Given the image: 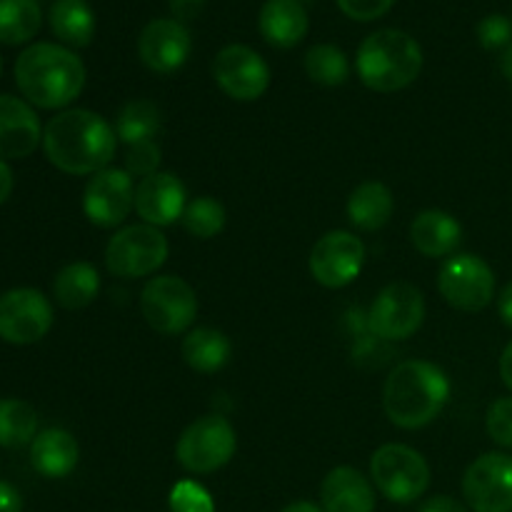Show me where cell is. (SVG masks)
Masks as SVG:
<instances>
[{
	"instance_id": "13",
	"label": "cell",
	"mask_w": 512,
	"mask_h": 512,
	"mask_svg": "<svg viewBox=\"0 0 512 512\" xmlns=\"http://www.w3.org/2000/svg\"><path fill=\"white\" fill-rule=\"evenodd\" d=\"M53 328V305L40 290L15 288L0 295V338L13 345H33Z\"/></svg>"
},
{
	"instance_id": "27",
	"label": "cell",
	"mask_w": 512,
	"mask_h": 512,
	"mask_svg": "<svg viewBox=\"0 0 512 512\" xmlns=\"http://www.w3.org/2000/svg\"><path fill=\"white\" fill-rule=\"evenodd\" d=\"M43 10L38 0H0V43L23 45L38 35Z\"/></svg>"
},
{
	"instance_id": "24",
	"label": "cell",
	"mask_w": 512,
	"mask_h": 512,
	"mask_svg": "<svg viewBox=\"0 0 512 512\" xmlns=\"http://www.w3.org/2000/svg\"><path fill=\"white\" fill-rule=\"evenodd\" d=\"M50 30L68 48H88L95 38V13L88 0H55L48 15Z\"/></svg>"
},
{
	"instance_id": "41",
	"label": "cell",
	"mask_w": 512,
	"mask_h": 512,
	"mask_svg": "<svg viewBox=\"0 0 512 512\" xmlns=\"http://www.w3.org/2000/svg\"><path fill=\"white\" fill-rule=\"evenodd\" d=\"M10 193H13V170L0 158V205L10 198Z\"/></svg>"
},
{
	"instance_id": "32",
	"label": "cell",
	"mask_w": 512,
	"mask_h": 512,
	"mask_svg": "<svg viewBox=\"0 0 512 512\" xmlns=\"http://www.w3.org/2000/svg\"><path fill=\"white\" fill-rule=\"evenodd\" d=\"M168 505L170 512H215L210 493L195 480H180L178 485H173Z\"/></svg>"
},
{
	"instance_id": "37",
	"label": "cell",
	"mask_w": 512,
	"mask_h": 512,
	"mask_svg": "<svg viewBox=\"0 0 512 512\" xmlns=\"http://www.w3.org/2000/svg\"><path fill=\"white\" fill-rule=\"evenodd\" d=\"M208 0H168V8L173 13V18L178 23H193L195 18H200V13L205 10Z\"/></svg>"
},
{
	"instance_id": "36",
	"label": "cell",
	"mask_w": 512,
	"mask_h": 512,
	"mask_svg": "<svg viewBox=\"0 0 512 512\" xmlns=\"http://www.w3.org/2000/svg\"><path fill=\"white\" fill-rule=\"evenodd\" d=\"M338 8L348 15L350 20H358V23H370V20H378L388 13L395 5V0H335Z\"/></svg>"
},
{
	"instance_id": "22",
	"label": "cell",
	"mask_w": 512,
	"mask_h": 512,
	"mask_svg": "<svg viewBox=\"0 0 512 512\" xmlns=\"http://www.w3.org/2000/svg\"><path fill=\"white\" fill-rule=\"evenodd\" d=\"M80 460L78 440L63 428H48L30 443V463L43 478H68Z\"/></svg>"
},
{
	"instance_id": "20",
	"label": "cell",
	"mask_w": 512,
	"mask_h": 512,
	"mask_svg": "<svg viewBox=\"0 0 512 512\" xmlns=\"http://www.w3.org/2000/svg\"><path fill=\"white\" fill-rule=\"evenodd\" d=\"M258 28L265 43L280 50H290L305 40L310 18L298 0H268L260 8Z\"/></svg>"
},
{
	"instance_id": "8",
	"label": "cell",
	"mask_w": 512,
	"mask_h": 512,
	"mask_svg": "<svg viewBox=\"0 0 512 512\" xmlns=\"http://www.w3.org/2000/svg\"><path fill=\"white\" fill-rule=\"evenodd\" d=\"M140 313L160 335H180L198 318V295L175 275H158L140 293Z\"/></svg>"
},
{
	"instance_id": "33",
	"label": "cell",
	"mask_w": 512,
	"mask_h": 512,
	"mask_svg": "<svg viewBox=\"0 0 512 512\" xmlns=\"http://www.w3.org/2000/svg\"><path fill=\"white\" fill-rule=\"evenodd\" d=\"M485 428L495 445L512 450V395L498 398L490 405L488 415H485Z\"/></svg>"
},
{
	"instance_id": "29",
	"label": "cell",
	"mask_w": 512,
	"mask_h": 512,
	"mask_svg": "<svg viewBox=\"0 0 512 512\" xmlns=\"http://www.w3.org/2000/svg\"><path fill=\"white\" fill-rule=\"evenodd\" d=\"M160 130V110L150 100H130L120 108L118 120H115V135L125 145L145 143L155 140Z\"/></svg>"
},
{
	"instance_id": "18",
	"label": "cell",
	"mask_w": 512,
	"mask_h": 512,
	"mask_svg": "<svg viewBox=\"0 0 512 512\" xmlns=\"http://www.w3.org/2000/svg\"><path fill=\"white\" fill-rule=\"evenodd\" d=\"M43 140V128L25 100L0 95V158H28Z\"/></svg>"
},
{
	"instance_id": "17",
	"label": "cell",
	"mask_w": 512,
	"mask_h": 512,
	"mask_svg": "<svg viewBox=\"0 0 512 512\" xmlns=\"http://www.w3.org/2000/svg\"><path fill=\"white\" fill-rule=\"evenodd\" d=\"M188 205V193L178 175L153 173L135 188V213L153 228H168L178 223Z\"/></svg>"
},
{
	"instance_id": "14",
	"label": "cell",
	"mask_w": 512,
	"mask_h": 512,
	"mask_svg": "<svg viewBox=\"0 0 512 512\" xmlns=\"http://www.w3.org/2000/svg\"><path fill=\"white\" fill-rule=\"evenodd\" d=\"M310 275L323 288L338 290L353 283L365 265V245L348 230H330L310 250Z\"/></svg>"
},
{
	"instance_id": "21",
	"label": "cell",
	"mask_w": 512,
	"mask_h": 512,
	"mask_svg": "<svg viewBox=\"0 0 512 512\" xmlns=\"http://www.w3.org/2000/svg\"><path fill=\"white\" fill-rule=\"evenodd\" d=\"M463 240V225L445 210H423L410 225V243L425 258H450Z\"/></svg>"
},
{
	"instance_id": "7",
	"label": "cell",
	"mask_w": 512,
	"mask_h": 512,
	"mask_svg": "<svg viewBox=\"0 0 512 512\" xmlns=\"http://www.w3.org/2000/svg\"><path fill=\"white\" fill-rule=\"evenodd\" d=\"M168 238L153 225H128L110 238L105 248V268L115 278L138 280L158 273L168 260Z\"/></svg>"
},
{
	"instance_id": "3",
	"label": "cell",
	"mask_w": 512,
	"mask_h": 512,
	"mask_svg": "<svg viewBox=\"0 0 512 512\" xmlns=\"http://www.w3.org/2000/svg\"><path fill=\"white\" fill-rule=\"evenodd\" d=\"M450 378L428 360H405L390 370L383 388V408L393 425L420 430L433 423L448 405Z\"/></svg>"
},
{
	"instance_id": "10",
	"label": "cell",
	"mask_w": 512,
	"mask_h": 512,
	"mask_svg": "<svg viewBox=\"0 0 512 512\" xmlns=\"http://www.w3.org/2000/svg\"><path fill=\"white\" fill-rule=\"evenodd\" d=\"M425 320V298L413 283H390L375 295L368 310L370 333L383 340H408Z\"/></svg>"
},
{
	"instance_id": "40",
	"label": "cell",
	"mask_w": 512,
	"mask_h": 512,
	"mask_svg": "<svg viewBox=\"0 0 512 512\" xmlns=\"http://www.w3.org/2000/svg\"><path fill=\"white\" fill-rule=\"evenodd\" d=\"M498 313H500V318H503V323L508 325V328H512V280L505 285L503 290H500Z\"/></svg>"
},
{
	"instance_id": "1",
	"label": "cell",
	"mask_w": 512,
	"mask_h": 512,
	"mask_svg": "<svg viewBox=\"0 0 512 512\" xmlns=\"http://www.w3.org/2000/svg\"><path fill=\"white\" fill-rule=\"evenodd\" d=\"M43 148L50 163L68 175H95L110 165L118 148L115 128L98 113L70 108L48 120Z\"/></svg>"
},
{
	"instance_id": "4",
	"label": "cell",
	"mask_w": 512,
	"mask_h": 512,
	"mask_svg": "<svg viewBox=\"0 0 512 512\" xmlns=\"http://www.w3.org/2000/svg\"><path fill=\"white\" fill-rule=\"evenodd\" d=\"M358 75L375 93H398L418 80L423 48L405 30L383 28L370 33L358 48Z\"/></svg>"
},
{
	"instance_id": "16",
	"label": "cell",
	"mask_w": 512,
	"mask_h": 512,
	"mask_svg": "<svg viewBox=\"0 0 512 512\" xmlns=\"http://www.w3.org/2000/svg\"><path fill=\"white\" fill-rule=\"evenodd\" d=\"M193 53V35L175 18H155L140 30L138 55L158 75L178 73Z\"/></svg>"
},
{
	"instance_id": "15",
	"label": "cell",
	"mask_w": 512,
	"mask_h": 512,
	"mask_svg": "<svg viewBox=\"0 0 512 512\" xmlns=\"http://www.w3.org/2000/svg\"><path fill=\"white\" fill-rule=\"evenodd\" d=\"M135 208L133 175L125 168H105L88 180L83 213L95 228H118Z\"/></svg>"
},
{
	"instance_id": "26",
	"label": "cell",
	"mask_w": 512,
	"mask_h": 512,
	"mask_svg": "<svg viewBox=\"0 0 512 512\" xmlns=\"http://www.w3.org/2000/svg\"><path fill=\"white\" fill-rule=\"evenodd\" d=\"M100 293V275L90 263H70L55 275L53 298L65 310L88 308Z\"/></svg>"
},
{
	"instance_id": "5",
	"label": "cell",
	"mask_w": 512,
	"mask_h": 512,
	"mask_svg": "<svg viewBox=\"0 0 512 512\" xmlns=\"http://www.w3.org/2000/svg\"><path fill=\"white\" fill-rule=\"evenodd\" d=\"M370 478L378 493L390 503L410 505L428 490L430 465L410 445L388 443L370 458Z\"/></svg>"
},
{
	"instance_id": "23",
	"label": "cell",
	"mask_w": 512,
	"mask_h": 512,
	"mask_svg": "<svg viewBox=\"0 0 512 512\" xmlns=\"http://www.w3.org/2000/svg\"><path fill=\"white\" fill-rule=\"evenodd\" d=\"M393 210V190L385 183H378V180L360 183L348 198V220L358 230H365V233H375V230L385 228L393 218Z\"/></svg>"
},
{
	"instance_id": "28",
	"label": "cell",
	"mask_w": 512,
	"mask_h": 512,
	"mask_svg": "<svg viewBox=\"0 0 512 512\" xmlns=\"http://www.w3.org/2000/svg\"><path fill=\"white\" fill-rule=\"evenodd\" d=\"M38 438V413L18 398H0V445L25 448Z\"/></svg>"
},
{
	"instance_id": "30",
	"label": "cell",
	"mask_w": 512,
	"mask_h": 512,
	"mask_svg": "<svg viewBox=\"0 0 512 512\" xmlns=\"http://www.w3.org/2000/svg\"><path fill=\"white\" fill-rule=\"evenodd\" d=\"M305 73L313 83L325 85V88H338L350 78L348 55L333 43H320L305 53Z\"/></svg>"
},
{
	"instance_id": "38",
	"label": "cell",
	"mask_w": 512,
	"mask_h": 512,
	"mask_svg": "<svg viewBox=\"0 0 512 512\" xmlns=\"http://www.w3.org/2000/svg\"><path fill=\"white\" fill-rule=\"evenodd\" d=\"M418 512H468V508L450 495H435V498L425 500Z\"/></svg>"
},
{
	"instance_id": "2",
	"label": "cell",
	"mask_w": 512,
	"mask_h": 512,
	"mask_svg": "<svg viewBox=\"0 0 512 512\" xmlns=\"http://www.w3.org/2000/svg\"><path fill=\"white\" fill-rule=\"evenodd\" d=\"M15 83L35 108H68L85 88V65L65 45L35 43L15 60Z\"/></svg>"
},
{
	"instance_id": "35",
	"label": "cell",
	"mask_w": 512,
	"mask_h": 512,
	"mask_svg": "<svg viewBox=\"0 0 512 512\" xmlns=\"http://www.w3.org/2000/svg\"><path fill=\"white\" fill-rule=\"evenodd\" d=\"M478 40L485 50H500L503 53L505 48L512 43V20L508 15L493 13L488 18H483L478 23Z\"/></svg>"
},
{
	"instance_id": "34",
	"label": "cell",
	"mask_w": 512,
	"mask_h": 512,
	"mask_svg": "<svg viewBox=\"0 0 512 512\" xmlns=\"http://www.w3.org/2000/svg\"><path fill=\"white\" fill-rule=\"evenodd\" d=\"M160 145L155 140H145V143L128 145V153H125V170H128L133 178H148V175L158 173L160 168Z\"/></svg>"
},
{
	"instance_id": "12",
	"label": "cell",
	"mask_w": 512,
	"mask_h": 512,
	"mask_svg": "<svg viewBox=\"0 0 512 512\" xmlns=\"http://www.w3.org/2000/svg\"><path fill=\"white\" fill-rule=\"evenodd\" d=\"M463 498L473 512H512V455L485 453L463 475Z\"/></svg>"
},
{
	"instance_id": "6",
	"label": "cell",
	"mask_w": 512,
	"mask_h": 512,
	"mask_svg": "<svg viewBox=\"0 0 512 512\" xmlns=\"http://www.w3.org/2000/svg\"><path fill=\"white\" fill-rule=\"evenodd\" d=\"M238 450V435L223 415H203L183 430L175 458L188 473L208 475L225 468Z\"/></svg>"
},
{
	"instance_id": "19",
	"label": "cell",
	"mask_w": 512,
	"mask_h": 512,
	"mask_svg": "<svg viewBox=\"0 0 512 512\" xmlns=\"http://www.w3.org/2000/svg\"><path fill=\"white\" fill-rule=\"evenodd\" d=\"M320 503L325 512H375V490L360 470L340 465L325 475Z\"/></svg>"
},
{
	"instance_id": "43",
	"label": "cell",
	"mask_w": 512,
	"mask_h": 512,
	"mask_svg": "<svg viewBox=\"0 0 512 512\" xmlns=\"http://www.w3.org/2000/svg\"><path fill=\"white\" fill-rule=\"evenodd\" d=\"M500 70H503L505 78L512 83V43L500 53Z\"/></svg>"
},
{
	"instance_id": "39",
	"label": "cell",
	"mask_w": 512,
	"mask_h": 512,
	"mask_svg": "<svg viewBox=\"0 0 512 512\" xmlns=\"http://www.w3.org/2000/svg\"><path fill=\"white\" fill-rule=\"evenodd\" d=\"M0 512H23V498L10 483L0 480Z\"/></svg>"
},
{
	"instance_id": "25",
	"label": "cell",
	"mask_w": 512,
	"mask_h": 512,
	"mask_svg": "<svg viewBox=\"0 0 512 512\" xmlns=\"http://www.w3.org/2000/svg\"><path fill=\"white\" fill-rule=\"evenodd\" d=\"M183 360L195 373H218L233 358L228 335L215 328H195L183 338Z\"/></svg>"
},
{
	"instance_id": "11",
	"label": "cell",
	"mask_w": 512,
	"mask_h": 512,
	"mask_svg": "<svg viewBox=\"0 0 512 512\" xmlns=\"http://www.w3.org/2000/svg\"><path fill=\"white\" fill-rule=\"evenodd\" d=\"M213 78L228 98L253 103L270 88V68L263 55L250 45H225L213 60Z\"/></svg>"
},
{
	"instance_id": "9",
	"label": "cell",
	"mask_w": 512,
	"mask_h": 512,
	"mask_svg": "<svg viewBox=\"0 0 512 512\" xmlns=\"http://www.w3.org/2000/svg\"><path fill=\"white\" fill-rule=\"evenodd\" d=\"M438 290L455 310L478 313L493 303L495 273L480 255L455 253L440 265Z\"/></svg>"
},
{
	"instance_id": "44",
	"label": "cell",
	"mask_w": 512,
	"mask_h": 512,
	"mask_svg": "<svg viewBox=\"0 0 512 512\" xmlns=\"http://www.w3.org/2000/svg\"><path fill=\"white\" fill-rule=\"evenodd\" d=\"M283 512H325L323 508H318L315 503H308V500H300V503L288 505Z\"/></svg>"
},
{
	"instance_id": "31",
	"label": "cell",
	"mask_w": 512,
	"mask_h": 512,
	"mask_svg": "<svg viewBox=\"0 0 512 512\" xmlns=\"http://www.w3.org/2000/svg\"><path fill=\"white\" fill-rule=\"evenodd\" d=\"M225 208L220 200L210 198V195H200V198L190 200L185 205V213L180 218L183 228L188 230L193 238L198 240H210L225 228Z\"/></svg>"
},
{
	"instance_id": "42",
	"label": "cell",
	"mask_w": 512,
	"mask_h": 512,
	"mask_svg": "<svg viewBox=\"0 0 512 512\" xmlns=\"http://www.w3.org/2000/svg\"><path fill=\"white\" fill-rule=\"evenodd\" d=\"M500 378H503L505 388L512 393V340L505 345L503 355H500Z\"/></svg>"
},
{
	"instance_id": "45",
	"label": "cell",
	"mask_w": 512,
	"mask_h": 512,
	"mask_svg": "<svg viewBox=\"0 0 512 512\" xmlns=\"http://www.w3.org/2000/svg\"><path fill=\"white\" fill-rule=\"evenodd\" d=\"M0 73H3V58H0Z\"/></svg>"
}]
</instances>
